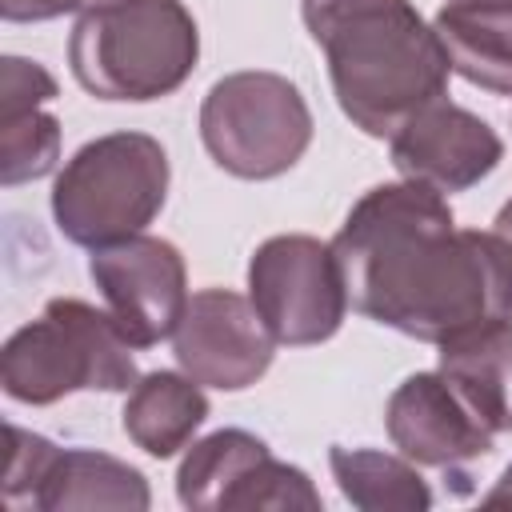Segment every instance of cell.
Instances as JSON below:
<instances>
[{
    "instance_id": "obj_1",
    "label": "cell",
    "mask_w": 512,
    "mask_h": 512,
    "mask_svg": "<svg viewBox=\"0 0 512 512\" xmlns=\"http://www.w3.org/2000/svg\"><path fill=\"white\" fill-rule=\"evenodd\" d=\"M336 260L348 304L424 344L512 320V244L456 228L444 192L400 180L368 188L340 224Z\"/></svg>"
},
{
    "instance_id": "obj_2",
    "label": "cell",
    "mask_w": 512,
    "mask_h": 512,
    "mask_svg": "<svg viewBox=\"0 0 512 512\" xmlns=\"http://www.w3.org/2000/svg\"><path fill=\"white\" fill-rule=\"evenodd\" d=\"M340 112L376 140L448 96V52L412 0H300Z\"/></svg>"
},
{
    "instance_id": "obj_3",
    "label": "cell",
    "mask_w": 512,
    "mask_h": 512,
    "mask_svg": "<svg viewBox=\"0 0 512 512\" xmlns=\"http://www.w3.org/2000/svg\"><path fill=\"white\" fill-rule=\"evenodd\" d=\"M200 60V32L180 0H120L80 12L68 36V64L96 100L172 96Z\"/></svg>"
},
{
    "instance_id": "obj_4",
    "label": "cell",
    "mask_w": 512,
    "mask_h": 512,
    "mask_svg": "<svg viewBox=\"0 0 512 512\" xmlns=\"http://www.w3.org/2000/svg\"><path fill=\"white\" fill-rule=\"evenodd\" d=\"M136 380L132 344L116 320L76 296L48 300L40 320L16 328L0 352L4 392L36 408L72 392H128Z\"/></svg>"
},
{
    "instance_id": "obj_5",
    "label": "cell",
    "mask_w": 512,
    "mask_h": 512,
    "mask_svg": "<svg viewBox=\"0 0 512 512\" xmlns=\"http://www.w3.org/2000/svg\"><path fill=\"white\" fill-rule=\"evenodd\" d=\"M168 152L148 132H108L76 148L52 184L56 228L80 248L144 232L168 200Z\"/></svg>"
},
{
    "instance_id": "obj_6",
    "label": "cell",
    "mask_w": 512,
    "mask_h": 512,
    "mask_svg": "<svg viewBox=\"0 0 512 512\" xmlns=\"http://www.w3.org/2000/svg\"><path fill=\"white\" fill-rule=\"evenodd\" d=\"M200 140L208 156L240 180L284 176L312 144V112L300 88L280 72L220 76L200 104Z\"/></svg>"
},
{
    "instance_id": "obj_7",
    "label": "cell",
    "mask_w": 512,
    "mask_h": 512,
    "mask_svg": "<svg viewBox=\"0 0 512 512\" xmlns=\"http://www.w3.org/2000/svg\"><path fill=\"white\" fill-rule=\"evenodd\" d=\"M248 300L276 344L304 348L332 340L348 312L336 248L304 232L268 236L248 260Z\"/></svg>"
},
{
    "instance_id": "obj_8",
    "label": "cell",
    "mask_w": 512,
    "mask_h": 512,
    "mask_svg": "<svg viewBox=\"0 0 512 512\" xmlns=\"http://www.w3.org/2000/svg\"><path fill=\"white\" fill-rule=\"evenodd\" d=\"M176 496L196 512H256V508H300L316 512L320 492L308 472L284 464L268 444L244 428H220L188 448L176 472Z\"/></svg>"
},
{
    "instance_id": "obj_9",
    "label": "cell",
    "mask_w": 512,
    "mask_h": 512,
    "mask_svg": "<svg viewBox=\"0 0 512 512\" xmlns=\"http://www.w3.org/2000/svg\"><path fill=\"white\" fill-rule=\"evenodd\" d=\"M88 276L132 348H152L168 340L188 308L184 256L164 236L136 232L128 240L92 248Z\"/></svg>"
},
{
    "instance_id": "obj_10",
    "label": "cell",
    "mask_w": 512,
    "mask_h": 512,
    "mask_svg": "<svg viewBox=\"0 0 512 512\" xmlns=\"http://www.w3.org/2000/svg\"><path fill=\"white\" fill-rule=\"evenodd\" d=\"M172 352L180 372H188L196 384L240 392L268 372L276 340L248 296L232 288H200L188 296V308L172 332Z\"/></svg>"
},
{
    "instance_id": "obj_11",
    "label": "cell",
    "mask_w": 512,
    "mask_h": 512,
    "mask_svg": "<svg viewBox=\"0 0 512 512\" xmlns=\"http://www.w3.org/2000/svg\"><path fill=\"white\" fill-rule=\"evenodd\" d=\"M384 428L400 456L448 472L460 492H468L464 480H472L468 464L492 452V432L468 412V404L452 392V384L440 372L408 376L388 396Z\"/></svg>"
},
{
    "instance_id": "obj_12",
    "label": "cell",
    "mask_w": 512,
    "mask_h": 512,
    "mask_svg": "<svg viewBox=\"0 0 512 512\" xmlns=\"http://www.w3.org/2000/svg\"><path fill=\"white\" fill-rule=\"evenodd\" d=\"M388 144L396 172L436 192H464L480 184L504 156V144L488 120L452 104L448 96L408 116Z\"/></svg>"
},
{
    "instance_id": "obj_13",
    "label": "cell",
    "mask_w": 512,
    "mask_h": 512,
    "mask_svg": "<svg viewBox=\"0 0 512 512\" xmlns=\"http://www.w3.org/2000/svg\"><path fill=\"white\" fill-rule=\"evenodd\" d=\"M56 80L44 64L24 56L0 60V180H40L60 160V120L44 112L56 100Z\"/></svg>"
},
{
    "instance_id": "obj_14",
    "label": "cell",
    "mask_w": 512,
    "mask_h": 512,
    "mask_svg": "<svg viewBox=\"0 0 512 512\" xmlns=\"http://www.w3.org/2000/svg\"><path fill=\"white\" fill-rule=\"evenodd\" d=\"M436 372L492 436L512 432V320H492L444 340Z\"/></svg>"
},
{
    "instance_id": "obj_15",
    "label": "cell",
    "mask_w": 512,
    "mask_h": 512,
    "mask_svg": "<svg viewBox=\"0 0 512 512\" xmlns=\"http://www.w3.org/2000/svg\"><path fill=\"white\" fill-rule=\"evenodd\" d=\"M432 28L456 76L512 96V0H448Z\"/></svg>"
},
{
    "instance_id": "obj_16",
    "label": "cell",
    "mask_w": 512,
    "mask_h": 512,
    "mask_svg": "<svg viewBox=\"0 0 512 512\" xmlns=\"http://www.w3.org/2000/svg\"><path fill=\"white\" fill-rule=\"evenodd\" d=\"M152 504L148 480L140 468L92 452V448H60L52 468L44 472L32 508L40 512H80V508H120V512H144Z\"/></svg>"
},
{
    "instance_id": "obj_17",
    "label": "cell",
    "mask_w": 512,
    "mask_h": 512,
    "mask_svg": "<svg viewBox=\"0 0 512 512\" xmlns=\"http://www.w3.org/2000/svg\"><path fill=\"white\" fill-rule=\"evenodd\" d=\"M208 420V396L204 388L184 372H148L128 388L124 412H120V428L124 436L144 448L156 460L176 456L180 448H188V440L196 436V428Z\"/></svg>"
},
{
    "instance_id": "obj_18",
    "label": "cell",
    "mask_w": 512,
    "mask_h": 512,
    "mask_svg": "<svg viewBox=\"0 0 512 512\" xmlns=\"http://www.w3.org/2000/svg\"><path fill=\"white\" fill-rule=\"evenodd\" d=\"M332 476L344 500L360 512H424L432 508V488L416 472L408 456H388L376 448H344L328 452Z\"/></svg>"
},
{
    "instance_id": "obj_19",
    "label": "cell",
    "mask_w": 512,
    "mask_h": 512,
    "mask_svg": "<svg viewBox=\"0 0 512 512\" xmlns=\"http://www.w3.org/2000/svg\"><path fill=\"white\" fill-rule=\"evenodd\" d=\"M8 464H4V504L16 508L20 500L32 504L44 472L52 468V460L60 456V448L36 432H24L20 424H8Z\"/></svg>"
},
{
    "instance_id": "obj_20",
    "label": "cell",
    "mask_w": 512,
    "mask_h": 512,
    "mask_svg": "<svg viewBox=\"0 0 512 512\" xmlns=\"http://www.w3.org/2000/svg\"><path fill=\"white\" fill-rule=\"evenodd\" d=\"M104 4H120V0H0V16L8 24H36V20H56L64 12H92Z\"/></svg>"
},
{
    "instance_id": "obj_21",
    "label": "cell",
    "mask_w": 512,
    "mask_h": 512,
    "mask_svg": "<svg viewBox=\"0 0 512 512\" xmlns=\"http://www.w3.org/2000/svg\"><path fill=\"white\" fill-rule=\"evenodd\" d=\"M484 508H512V464L500 472V480H496L492 492L484 496Z\"/></svg>"
},
{
    "instance_id": "obj_22",
    "label": "cell",
    "mask_w": 512,
    "mask_h": 512,
    "mask_svg": "<svg viewBox=\"0 0 512 512\" xmlns=\"http://www.w3.org/2000/svg\"><path fill=\"white\" fill-rule=\"evenodd\" d=\"M496 232H500V236L512 244V200H508V204L496 212Z\"/></svg>"
}]
</instances>
